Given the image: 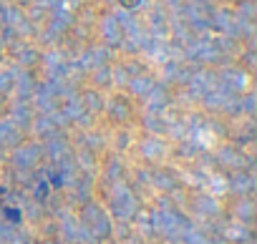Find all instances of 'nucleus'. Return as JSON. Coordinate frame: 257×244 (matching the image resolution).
Listing matches in <instances>:
<instances>
[{
  "instance_id": "nucleus-7",
  "label": "nucleus",
  "mask_w": 257,
  "mask_h": 244,
  "mask_svg": "<svg viewBox=\"0 0 257 244\" xmlns=\"http://www.w3.org/2000/svg\"><path fill=\"white\" fill-rule=\"evenodd\" d=\"M249 186H252V184H249V179H247V176H239V179L234 181V189H239V191H247Z\"/></svg>"
},
{
  "instance_id": "nucleus-5",
  "label": "nucleus",
  "mask_w": 257,
  "mask_h": 244,
  "mask_svg": "<svg viewBox=\"0 0 257 244\" xmlns=\"http://www.w3.org/2000/svg\"><path fill=\"white\" fill-rule=\"evenodd\" d=\"M184 236H187V241H189V244H209L202 234H197V231H192V229H187V234H184Z\"/></svg>"
},
{
  "instance_id": "nucleus-4",
  "label": "nucleus",
  "mask_w": 257,
  "mask_h": 244,
  "mask_svg": "<svg viewBox=\"0 0 257 244\" xmlns=\"http://www.w3.org/2000/svg\"><path fill=\"white\" fill-rule=\"evenodd\" d=\"M63 234H66V239H68V241H76L81 231H78V226H73V221H71V219H66V221H63Z\"/></svg>"
},
{
  "instance_id": "nucleus-1",
  "label": "nucleus",
  "mask_w": 257,
  "mask_h": 244,
  "mask_svg": "<svg viewBox=\"0 0 257 244\" xmlns=\"http://www.w3.org/2000/svg\"><path fill=\"white\" fill-rule=\"evenodd\" d=\"M113 211H116V216H121V219H126V216L134 214V196H132V191H128L126 186H116Z\"/></svg>"
},
{
  "instance_id": "nucleus-3",
  "label": "nucleus",
  "mask_w": 257,
  "mask_h": 244,
  "mask_svg": "<svg viewBox=\"0 0 257 244\" xmlns=\"http://www.w3.org/2000/svg\"><path fill=\"white\" fill-rule=\"evenodd\" d=\"M36 156H38V149H36V146L21 149V151L16 154V164H18V166H31V164L36 161Z\"/></svg>"
},
{
  "instance_id": "nucleus-8",
  "label": "nucleus",
  "mask_w": 257,
  "mask_h": 244,
  "mask_svg": "<svg viewBox=\"0 0 257 244\" xmlns=\"http://www.w3.org/2000/svg\"><path fill=\"white\" fill-rule=\"evenodd\" d=\"M237 214H239V216H242V219H249V214H252V206H249V204H247V201H244V204H242V206H239V209H237Z\"/></svg>"
},
{
  "instance_id": "nucleus-6",
  "label": "nucleus",
  "mask_w": 257,
  "mask_h": 244,
  "mask_svg": "<svg viewBox=\"0 0 257 244\" xmlns=\"http://www.w3.org/2000/svg\"><path fill=\"white\" fill-rule=\"evenodd\" d=\"M229 236H234L237 241H244V239H247V229H242V226H232V229H229Z\"/></svg>"
},
{
  "instance_id": "nucleus-2",
  "label": "nucleus",
  "mask_w": 257,
  "mask_h": 244,
  "mask_svg": "<svg viewBox=\"0 0 257 244\" xmlns=\"http://www.w3.org/2000/svg\"><path fill=\"white\" fill-rule=\"evenodd\" d=\"M86 216H88V226L93 229V236H106V234H108V221H106V216L101 214V209L88 206V209H86Z\"/></svg>"
}]
</instances>
